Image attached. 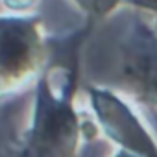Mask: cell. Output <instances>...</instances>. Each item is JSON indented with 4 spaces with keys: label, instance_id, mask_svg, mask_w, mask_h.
<instances>
[{
    "label": "cell",
    "instance_id": "cell-1",
    "mask_svg": "<svg viewBox=\"0 0 157 157\" xmlns=\"http://www.w3.org/2000/svg\"><path fill=\"white\" fill-rule=\"evenodd\" d=\"M72 91L74 85H67L56 98L46 78L39 82L35 120L26 144L33 157H74L82 128L70 104Z\"/></svg>",
    "mask_w": 157,
    "mask_h": 157
},
{
    "label": "cell",
    "instance_id": "cell-2",
    "mask_svg": "<svg viewBox=\"0 0 157 157\" xmlns=\"http://www.w3.org/2000/svg\"><path fill=\"white\" fill-rule=\"evenodd\" d=\"M41 43L26 22H0V94L22 87L39 70Z\"/></svg>",
    "mask_w": 157,
    "mask_h": 157
},
{
    "label": "cell",
    "instance_id": "cell-3",
    "mask_svg": "<svg viewBox=\"0 0 157 157\" xmlns=\"http://www.w3.org/2000/svg\"><path fill=\"white\" fill-rule=\"evenodd\" d=\"M93 104L96 105L100 118L107 128V133H111L117 140L122 139L124 144H129L135 151L142 153L144 157H157V151L148 135L140 131L135 118L120 105L118 100L105 93L93 91Z\"/></svg>",
    "mask_w": 157,
    "mask_h": 157
},
{
    "label": "cell",
    "instance_id": "cell-4",
    "mask_svg": "<svg viewBox=\"0 0 157 157\" xmlns=\"http://www.w3.org/2000/svg\"><path fill=\"white\" fill-rule=\"evenodd\" d=\"M124 80L133 94L157 109V46L129 56L124 65Z\"/></svg>",
    "mask_w": 157,
    "mask_h": 157
},
{
    "label": "cell",
    "instance_id": "cell-5",
    "mask_svg": "<svg viewBox=\"0 0 157 157\" xmlns=\"http://www.w3.org/2000/svg\"><path fill=\"white\" fill-rule=\"evenodd\" d=\"M19 157H33V155H32V151H30L28 148H24V150L21 151V155H19Z\"/></svg>",
    "mask_w": 157,
    "mask_h": 157
},
{
    "label": "cell",
    "instance_id": "cell-6",
    "mask_svg": "<svg viewBox=\"0 0 157 157\" xmlns=\"http://www.w3.org/2000/svg\"><path fill=\"white\" fill-rule=\"evenodd\" d=\"M117 157H137V155H131V153H128V151H122V153H118Z\"/></svg>",
    "mask_w": 157,
    "mask_h": 157
}]
</instances>
